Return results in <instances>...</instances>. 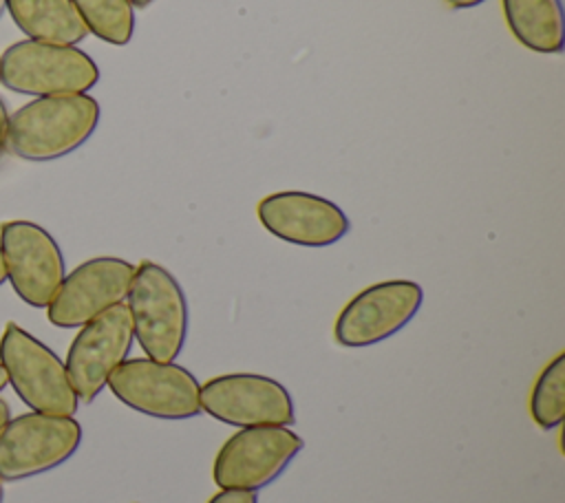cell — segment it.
Returning a JSON list of instances; mask_svg holds the SVG:
<instances>
[{"instance_id": "1", "label": "cell", "mask_w": 565, "mask_h": 503, "mask_svg": "<svg viewBox=\"0 0 565 503\" xmlns=\"http://www.w3.org/2000/svg\"><path fill=\"white\" fill-rule=\"evenodd\" d=\"M99 117V101L88 93L35 97L9 117L4 148L26 161H53L84 146Z\"/></svg>"}, {"instance_id": "2", "label": "cell", "mask_w": 565, "mask_h": 503, "mask_svg": "<svg viewBox=\"0 0 565 503\" xmlns=\"http://www.w3.org/2000/svg\"><path fill=\"white\" fill-rule=\"evenodd\" d=\"M132 333L146 357L174 362L188 338V300L177 278L159 263L143 260L135 267L128 289Z\"/></svg>"}, {"instance_id": "3", "label": "cell", "mask_w": 565, "mask_h": 503, "mask_svg": "<svg viewBox=\"0 0 565 503\" xmlns=\"http://www.w3.org/2000/svg\"><path fill=\"white\" fill-rule=\"evenodd\" d=\"M99 66L77 46L20 40L0 55V84L35 97L88 93Z\"/></svg>"}, {"instance_id": "4", "label": "cell", "mask_w": 565, "mask_h": 503, "mask_svg": "<svg viewBox=\"0 0 565 503\" xmlns=\"http://www.w3.org/2000/svg\"><path fill=\"white\" fill-rule=\"evenodd\" d=\"M0 364L18 397L38 413L73 417L79 399L68 382L66 366L44 342L9 322L0 338Z\"/></svg>"}, {"instance_id": "5", "label": "cell", "mask_w": 565, "mask_h": 503, "mask_svg": "<svg viewBox=\"0 0 565 503\" xmlns=\"http://www.w3.org/2000/svg\"><path fill=\"white\" fill-rule=\"evenodd\" d=\"M106 386L132 410L154 419H190L201 413V384L174 362L124 360Z\"/></svg>"}, {"instance_id": "6", "label": "cell", "mask_w": 565, "mask_h": 503, "mask_svg": "<svg viewBox=\"0 0 565 503\" xmlns=\"http://www.w3.org/2000/svg\"><path fill=\"white\" fill-rule=\"evenodd\" d=\"M82 443V426L73 417L24 413L0 430V481H20L62 465Z\"/></svg>"}, {"instance_id": "7", "label": "cell", "mask_w": 565, "mask_h": 503, "mask_svg": "<svg viewBox=\"0 0 565 503\" xmlns=\"http://www.w3.org/2000/svg\"><path fill=\"white\" fill-rule=\"evenodd\" d=\"M302 446L289 426L241 428L216 452L212 479L221 490L258 492L287 470Z\"/></svg>"}, {"instance_id": "8", "label": "cell", "mask_w": 565, "mask_h": 503, "mask_svg": "<svg viewBox=\"0 0 565 503\" xmlns=\"http://www.w3.org/2000/svg\"><path fill=\"white\" fill-rule=\"evenodd\" d=\"M424 289L413 280H382L355 293L340 311L333 335L340 346L380 344L402 331L419 311Z\"/></svg>"}, {"instance_id": "9", "label": "cell", "mask_w": 565, "mask_h": 503, "mask_svg": "<svg viewBox=\"0 0 565 503\" xmlns=\"http://www.w3.org/2000/svg\"><path fill=\"white\" fill-rule=\"evenodd\" d=\"M0 249L7 280L18 298L35 309H46L66 276L55 238L33 221H7L0 225Z\"/></svg>"}, {"instance_id": "10", "label": "cell", "mask_w": 565, "mask_h": 503, "mask_svg": "<svg viewBox=\"0 0 565 503\" xmlns=\"http://www.w3.org/2000/svg\"><path fill=\"white\" fill-rule=\"evenodd\" d=\"M201 410L238 428L291 426L296 408L289 390L258 373H227L201 386Z\"/></svg>"}, {"instance_id": "11", "label": "cell", "mask_w": 565, "mask_h": 503, "mask_svg": "<svg viewBox=\"0 0 565 503\" xmlns=\"http://www.w3.org/2000/svg\"><path fill=\"white\" fill-rule=\"evenodd\" d=\"M132 340V322L124 302L79 327L64 362L79 402L90 404L104 390L110 373L128 357Z\"/></svg>"}, {"instance_id": "12", "label": "cell", "mask_w": 565, "mask_h": 503, "mask_svg": "<svg viewBox=\"0 0 565 503\" xmlns=\"http://www.w3.org/2000/svg\"><path fill=\"white\" fill-rule=\"evenodd\" d=\"M135 265L117 256H97L64 276L46 307L53 327L77 329L128 296Z\"/></svg>"}, {"instance_id": "13", "label": "cell", "mask_w": 565, "mask_h": 503, "mask_svg": "<svg viewBox=\"0 0 565 503\" xmlns=\"http://www.w3.org/2000/svg\"><path fill=\"white\" fill-rule=\"evenodd\" d=\"M256 214L271 236L300 247L335 245L351 229L340 205L302 190H282L260 199Z\"/></svg>"}, {"instance_id": "14", "label": "cell", "mask_w": 565, "mask_h": 503, "mask_svg": "<svg viewBox=\"0 0 565 503\" xmlns=\"http://www.w3.org/2000/svg\"><path fill=\"white\" fill-rule=\"evenodd\" d=\"M7 9L29 40L75 46L88 35L71 0H7Z\"/></svg>"}, {"instance_id": "15", "label": "cell", "mask_w": 565, "mask_h": 503, "mask_svg": "<svg viewBox=\"0 0 565 503\" xmlns=\"http://www.w3.org/2000/svg\"><path fill=\"white\" fill-rule=\"evenodd\" d=\"M512 35L534 53L563 51L561 0H501Z\"/></svg>"}, {"instance_id": "16", "label": "cell", "mask_w": 565, "mask_h": 503, "mask_svg": "<svg viewBox=\"0 0 565 503\" xmlns=\"http://www.w3.org/2000/svg\"><path fill=\"white\" fill-rule=\"evenodd\" d=\"M88 33L99 40L126 46L135 33V7L130 0H71Z\"/></svg>"}, {"instance_id": "17", "label": "cell", "mask_w": 565, "mask_h": 503, "mask_svg": "<svg viewBox=\"0 0 565 503\" xmlns=\"http://www.w3.org/2000/svg\"><path fill=\"white\" fill-rule=\"evenodd\" d=\"M530 413L539 428L554 430L565 417V353H558L534 382Z\"/></svg>"}, {"instance_id": "18", "label": "cell", "mask_w": 565, "mask_h": 503, "mask_svg": "<svg viewBox=\"0 0 565 503\" xmlns=\"http://www.w3.org/2000/svg\"><path fill=\"white\" fill-rule=\"evenodd\" d=\"M207 503H258L256 492L247 490H221Z\"/></svg>"}, {"instance_id": "19", "label": "cell", "mask_w": 565, "mask_h": 503, "mask_svg": "<svg viewBox=\"0 0 565 503\" xmlns=\"http://www.w3.org/2000/svg\"><path fill=\"white\" fill-rule=\"evenodd\" d=\"M7 126H9V113L7 106L0 97V148H4V137H7Z\"/></svg>"}, {"instance_id": "20", "label": "cell", "mask_w": 565, "mask_h": 503, "mask_svg": "<svg viewBox=\"0 0 565 503\" xmlns=\"http://www.w3.org/2000/svg\"><path fill=\"white\" fill-rule=\"evenodd\" d=\"M452 9H472V7H477V4H481V2H486V0H446Z\"/></svg>"}, {"instance_id": "21", "label": "cell", "mask_w": 565, "mask_h": 503, "mask_svg": "<svg viewBox=\"0 0 565 503\" xmlns=\"http://www.w3.org/2000/svg\"><path fill=\"white\" fill-rule=\"evenodd\" d=\"M11 419V408H9V404L0 397V430L4 428V424Z\"/></svg>"}, {"instance_id": "22", "label": "cell", "mask_w": 565, "mask_h": 503, "mask_svg": "<svg viewBox=\"0 0 565 503\" xmlns=\"http://www.w3.org/2000/svg\"><path fill=\"white\" fill-rule=\"evenodd\" d=\"M7 282V269H4V258H2V249H0V285Z\"/></svg>"}, {"instance_id": "23", "label": "cell", "mask_w": 565, "mask_h": 503, "mask_svg": "<svg viewBox=\"0 0 565 503\" xmlns=\"http://www.w3.org/2000/svg\"><path fill=\"white\" fill-rule=\"evenodd\" d=\"M7 384H9V379H7V373H4V368H2V364H0V393L4 390Z\"/></svg>"}, {"instance_id": "24", "label": "cell", "mask_w": 565, "mask_h": 503, "mask_svg": "<svg viewBox=\"0 0 565 503\" xmlns=\"http://www.w3.org/2000/svg\"><path fill=\"white\" fill-rule=\"evenodd\" d=\"M154 0H130V4L132 7H139V9H143V7H148V4H152Z\"/></svg>"}, {"instance_id": "25", "label": "cell", "mask_w": 565, "mask_h": 503, "mask_svg": "<svg viewBox=\"0 0 565 503\" xmlns=\"http://www.w3.org/2000/svg\"><path fill=\"white\" fill-rule=\"evenodd\" d=\"M4 9H7V0H0V18H2V13H4Z\"/></svg>"}, {"instance_id": "26", "label": "cell", "mask_w": 565, "mask_h": 503, "mask_svg": "<svg viewBox=\"0 0 565 503\" xmlns=\"http://www.w3.org/2000/svg\"><path fill=\"white\" fill-rule=\"evenodd\" d=\"M2 496H4V492H2V481H0V503H2Z\"/></svg>"}, {"instance_id": "27", "label": "cell", "mask_w": 565, "mask_h": 503, "mask_svg": "<svg viewBox=\"0 0 565 503\" xmlns=\"http://www.w3.org/2000/svg\"><path fill=\"white\" fill-rule=\"evenodd\" d=\"M2 150H4V148H0V157H2Z\"/></svg>"}]
</instances>
